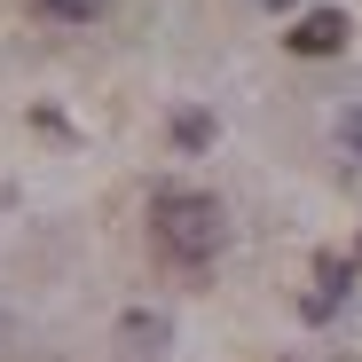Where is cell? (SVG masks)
<instances>
[{
  "mask_svg": "<svg viewBox=\"0 0 362 362\" xmlns=\"http://www.w3.org/2000/svg\"><path fill=\"white\" fill-rule=\"evenodd\" d=\"M150 236L173 268H213L221 245H228V213L205 189H158L150 197Z\"/></svg>",
  "mask_w": 362,
  "mask_h": 362,
  "instance_id": "cell-1",
  "label": "cell"
},
{
  "mask_svg": "<svg viewBox=\"0 0 362 362\" xmlns=\"http://www.w3.org/2000/svg\"><path fill=\"white\" fill-rule=\"evenodd\" d=\"M339 142H346V150L362 158V110H346V118H339Z\"/></svg>",
  "mask_w": 362,
  "mask_h": 362,
  "instance_id": "cell-6",
  "label": "cell"
},
{
  "mask_svg": "<svg viewBox=\"0 0 362 362\" xmlns=\"http://www.w3.org/2000/svg\"><path fill=\"white\" fill-rule=\"evenodd\" d=\"M173 142H181V150H205V142H213V118H205V110H181V118H173Z\"/></svg>",
  "mask_w": 362,
  "mask_h": 362,
  "instance_id": "cell-5",
  "label": "cell"
},
{
  "mask_svg": "<svg viewBox=\"0 0 362 362\" xmlns=\"http://www.w3.org/2000/svg\"><path fill=\"white\" fill-rule=\"evenodd\" d=\"M346 32H354V24H346V8H308L284 40H291V55H339V47H346Z\"/></svg>",
  "mask_w": 362,
  "mask_h": 362,
  "instance_id": "cell-2",
  "label": "cell"
},
{
  "mask_svg": "<svg viewBox=\"0 0 362 362\" xmlns=\"http://www.w3.org/2000/svg\"><path fill=\"white\" fill-rule=\"evenodd\" d=\"M40 16H55V24H95L103 16V0H32Z\"/></svg>",
  "mask_w": 362,
  "mask_h": 362,
  "instance_id": "cell-4",
  "label": "cell"
},
{
  "mask_svg": "<svg viewBox=\"0 0 362 362\" xmlns=\"http://www.w3.org/2000/svg\"><path fill=\"white\" fill-rule=\"evenodd\" d=\"M118 339H127L134 354H158V346H165V315H127V323H118Z\"/></svg>",
  "mask_w": 362,
  "mask_h": 362,
  "instance_id": "cell-3",
  "label": "cell"
},
{
  "mask_svg": "<svg viewBox=\"0 0 362 362\" xmlns=\"http://www.w3.org/2000/svg\"><path fill=\"white\" fill-rule=\"evenodd\" d=\"M268 8H299V0H268Z\"/></svg>",
  "mask_w": 362,
  "mask_h": 362,
  "instance_id": "cell-7",
  "label": "cell"
}]
</instances>
